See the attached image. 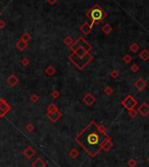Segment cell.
Segmentation results:
<instances>
[{
  "instance_id": "6da1fadb",
  "label": "cell",
  "mask_w": 149,
  "mask_h": 167,
  "mask_svg": "<svg viewBox=\"0 0 149 167\" xmlns=\"http://www.w3.org/2000/svg\"><path fill=\"white\" fill-rule=\"evenodd\" d=\"M74 140L90 157H96L103 150V145L111 138L107 134L100 131L95 121H90Z\"/></svg>"
},
{
  "instance_id": "7a4b0ae2",
  "label": "cell",
  "mask_w": 149,
  "mask_h": 167,
  "mask_svg": "<svg viewBox=\"0 0 149 167\" xmlns=\"http://www.w3.org/2000/svg\"><path fill=\"white\" fill-rule=\"evenodd\" d=\"M86 16L91 20V27L95 25H99L105 18L107 17V13L103 10L99 4H94L88 11Z\"/></svg>"
},
{
  "instance_id": "3957f363",
  "label": "cell",
  "mask_w": 149,
  "mask_h": 167,
  "mask_svg": "<svg viewBox=\"0 0 149 167\" xmlns=\"http://www.w3.org/2000/svg\"><path fill=\"white\" fill-rule=\"evenodd\" d=\"M138 104V102L132 95H128L126 98L121 102V105L127 110H131L135 108V106Z\"/></svg>"
},
{
  "instance_id": "277c9868",
  "label": "cell",
  "mask_w": 149,
  "mask_h": 167,
  "mask_svg": "<svg viewBox=\"0 0 149 167\" xmlns=\"http://www.w3.org/2000/svg\"><path fill=\"white\" fill-rule=\"evenodd\" d=\"M12 109V107L5 102L4 99H0V117H4L9 111Z\"/></svg>"
},
{
  "instance_id": "5b68a950",
  "label": "cell",
  "mask_w": 149,
  "mask_h": 167,
  "mask_svg": "<svg viewBox=\"0 0 149 167\" xmlns=\"http://www.w3.org/2000/svg\"><path fill=\"white\" fill-rule=\"evenodd\" d=\"M47 116L53 123H56V122L62 117V112H60L59 109L55 110L54 112H47Z\"/></svg>"
},
{
  "instance_id": "8992f818",
  "label": "cell",
  "mask_w": 149,
  "mask_h": 167,
  "mask_svg": "<svg viewBox=\"0 0 149 167\" xmlns=\"http://www.w3.org/2000/svg\"><path fill=\"white\" fill-rule=\"evenodd\" d=\"M138 112H139L142 116H144V117L148 116L149 115V105L146 102L141 103V105L138 108Z\"/></svg>"
},
{
  "instance_id": "52a82bcc",
  "label": "cell",
  "mask_w": 149,
  "mask_h": 167,
  "mask_svg": "<svg viewBox=\"0 0 149 167\" xmlns=\"http://www.w3.org/2000/svg\"><path fill=\"white\" fill-rule=\"evenodd\" d=\"M82 102L87 106H91L93 103L96 102V98L93 96L90 93H88V94H86V95H84L83 98H82Z\"/></svg>"
},
{
  "instance_id": "ba28073f",
  "label": "cell",
  "mask_w": 149,
  "mask_h": 167,
  "mask_svg": "<svg viewBox=\"0 0 149 167\" xmlns=\"http://www.w3.org/2000/svg\"><path fill=\"white\" fill-rule=\"evenodd\" d=\"M92 28L93 27H91V25H90L89 23L84 22L80 26V31H81L84 35H88V34H90L92 32Z\"/></svg>"
},
{
  "instance_id": "9c48e42d",
  "label": "cell",
  "mask_w": 149,
  "mask_h": 167,
  "mask_svg": "<svg viewBox=\"0 0 149 167\" xmlns=\"http://www.w3.org/2000/svg\"><path fill=\"white\" fill-rule=\"evenodd\" d=\"M147 82H146V81L143 80L142 78H140V79H138V80L135 81L134 82V86H135V87H136V88L139 90L140 92H141L143 89L145 88L146 87H147Z\"/></svg>"
},
{
  "instance_id": "30bf717a",
  "label": "cell",
  "mask_w": 149,
  "mask_h": 167,
  "mask_svg": "<svg viewBox=\"0 0 149 167\" xmlns=\"http://www.w3.org/2000/svg\"><path fill=\"white\" fill-rule=\"evenodd\" d=\"M23 154L25 155L26 158H27L28 159H30L35 155V150H34L31 146H27L25 150H23Z\"/></svg>"
},
{
  "instance_id": "8fae6325",
  "label": "cell",
  "mask_w": 149,
  "mask_h": 167,
  "mask_svg": "<svg viewBox=\"0 0 149 167\" xmlns=\"http://www.w3.org/2000/svg\"><path fill=\"white\" fill-rule=\"evenodd\" d=\"M27 45H28V43L23 41L21 39H19V40H18L17 42H16V47H17V49L19 50L20 52H23L24 50L27 47Z\"/></svg>"
},
{
  "instance_id": "7c38bea8",
  "label": "cell",
  "mask_w": 149,
  "mask_h": 167,
  "mask_svg": "<svg viewBox=\"0 0 149 167\" xmlns=\"http://www.w3.org/2000/svg\"><path fill=\"white\" fill-rule=\"evenodd\" d=\"M47 164L45 161H43L41 158H36L35 160L32 163V166L33 167H46Z\"/></svg>"
},
{
  "instance_id": "4fadbf2b",
  "label": "cell",
  "mask_w": 149,
  "mask_h": 167,
  "mask_svg": "<svg viewBox=\"0 0 149 167\" xmlns=\"http://www.w3.org/2000/svg\"><path fill=\"white\" fill-rule=\"evenodd\" d=\"M7 82L12 87H15L18 82V78L15 75H12L7 78Z\"/></svg>"
},
{
  "instance_id": "5bb4252c",
  "label": "cell",
  "mask_w": 149,
  "mask_h": 167,
  "mask_svg": "<svg viewBox=\"0 0 149 167\" xmlns=\"http://www.w3.org/2000/svg\"><path fill=\"white\" fill-rule=\"evenodd\" d=\"M140 59L144 60V61H147L149 60V51L147 49H143L140 53Z\"/></svg>"
},
{
  "instance_id": "9a60e30c",
  "label": "cell",
  "mask_w": 149,
  "mask_h": 167,
  "mask_svg": "<svg viewBox=\"0 0 149 167\" xmlns=\"http://www.w3.org/2000/svg\"><path fill=\"white\" fill-rule=\"evenodd\" d=\"M101 30L105 34H110L111 32H112V27H111L110 24H105V25L101 27Z\"/></svg>"
},
{
  "instance_id": "2e32d148",
  "label": "cell",
  "mask_w": 149,
  "mask_h": 167,
  "mask_svg": "<svg viewBox=\"0 0 149 167\" xmlns=\"http://www.w3.org/2000/svg\"><path fill=\"white\" fill-rule=\"evenodd\" d=\"M45 73L48 76H52L56 73V70H55V68L53 67V66H48V67L45 69Z\"/></svg>"
},
{
  "instance_id": "e0dca14e",
  "label": "cell",
  "mask_w": 149,
  "mask_h": 167,
  "mask_svg": "<svg viewBox=\"0 0 149 167\" xmlns=\"http://www.w3.org/2000/svg\"><path fill=\"white\" fill-rule=\"evenodd\" d=\"M63 42H64V43L67 45V46H71L73 45V43H74V40H73V39L71 38V36L67 35L64 39H63Z\"/></svg>"
},
{
  "instance_id": "ac0fdd59",
  "label": "cell",
  "mask_w": 149,
  "mask_h": 167,
  "mask_svg": "<svg viewBox=\"0 0 149 167\" xmlns=\"http://www.w3.org/2000/svg\"><path fill=\"white\" fill-rule=\"evenodd\" d=\"M112 146H113V144H112V142H111V140H110V141L106 142L105 144L103 145V150H105V152H109Z\"/></svg>"
},
{
  "instance_id": "d6986e66",
  "label": "cell",
  "mask_w": 149,
  "mask_h": 167,
  "mask_svg": "<svg viewBox=\"0 0 149 167\" xmlns=\"http://www.w3.org/2000/svg\"><path fill=\"white\" fill-rule=\"evenodd\" d=\"M129 49L131 50V52H132L133 54H136V53L139 51V49H140V46L138 45L137 43H132L131 46H130L129 47Z\"/></svg>"
},
{
  "instance_id": "ffe728a7",
  "label": "cell",
  "mask_w": 149,
  "mask_h": 167,
  "mask_svg": "<svg viewBox=\"0 0 149 167\" xmlns=\"http://www.w3.org/2000/svg\"><path fill=\"white\" fill-rule=\"evenodd\" d=\"M68 154H69V156L72 158H76L77 157L79 156V152L76 149H74V148H73V149H71V150L69 152H68Z\"/></svg>"
},
{
  "instance_id": "44dd1931",
  "label": "cell",
  "mask_w": 149,
  "mask_h": 167,
  "mask_svg": "<svg viewBox=\"0 0 149 167\" xmlns=\"http://www.w3.org/2000/svg\"><path fill=\"white\" fill-rule=\"evenodd\" d=\"M47 110V112H54V111H55V110H58V108L54 103H51V104L48 105Z\"/></svg>"
},
{
  "instance_id": "7402d4cb",
  "label": "cell",
  "mask_w": 149,
  "mask_h": 167,
  "mask_svg": "<svg viewBox=\"0 0 149 167\" xmlns=\"http://www.w3.org/2000/svg\"><path fill=\"white\" fill-rule=\"evenodd\" d=\"M20 39H22L23 41H25V42H26V43H28V42L31 40V36H30V34H29V33H24Z\"/></svg>"
},
{
  "instance_id": "603a6c76",
  "label": "cell",
  "mask_w": 149,
  "mask_h": 167,
  "mask_svg": "<svg viewBox=\"0 0 149 167\" xmlns=\"http://www.w3.org/2000/svg\"><path fill=\"white\" fill-rule=\"evenodd\" d=\"M123 60H124L125 63H126V64H129V63L132 60V58L131 55L126 54V55L124 56V58H123Z\"/></svg>"
},
{
  "instance_id": "cb8c5ba5",
  "label": "cell",
  "mask_w": 149,
  "mask_h": 167,
  "mask_svg": "<svg viewBox=\"0 0 149 167\" xmlns=\"http://www.w3.org/2000/svg\"><path fill=\"white\" fill-rule=\"evenodd\" d=\"M129 112H128V114H129V116H131L132 118H135L136 117V116H138V110H135L134 108H132V109H131V110H128Z\"/></svg>"
},
{
  "instance_id": "d4e9b609",
  "label": "cell",
  "mask_w": 149,
  "mask_h": 167,
  "mask_svg": "<svg viewBox=\"0 0 149 167\" xmlns=\"http://www.w3.org/2000/svg\"><path fill=\"white\" fill-rule=\"evenodd\" d=\"M105 93L106 95H111L113 94V89L111 88V87L110 86H107L105 88Z\"/></svg>"
},
{
  "instance_id": "484cf974",
  "label": "cell",
  "mask_w": 149,
  "mask_h": 167,
  "mask_svg": "<svg viewBox=\"0 0 149 167\" xmlns=\"http://www.w3.org/2000/svg\"><path fill=\"white\" fill-rule=\"evenodd\" d=\"M131 70H132V73H137L138 71L140 70V67H139V66L136 64V63H134V64L131 67Z\"/></svg>"
},
{
  "instance_id": "4316f807",
  "label": "cell",
  "mask_w": 149,
  "mask_h": 167,
  "mask_svg": "<svg viewBox=\"0 0 149 167\" xmlns=\"http://www.w3.org/2000/svg\"><path fill=\"white\" fill-rule=\"evenodd\" d=\"M127 165H128L129 167H135L137 165V162H136V160H134V159H130L128 161V163H127Z\"/></svg>"
},
{
  "instance_id": "83f0119b",
  "label": "cell",
  "mask_w": 149,
  "mask_h": 167,
  "mask_svg": "<svg viewBox=\"0 0 149 167\" xmlns=\"http://www.w3.org/2000/svg\"><path fill=\"white\" fill-rule=\"evenodd\" d=\"M26 129L27 131H29V132L33 131H34V126H33V124L28 123L27 125H26Z\"/></svg>"
},
{
  "instance_id": "f1b7e54d",
  "label": "cell",
  "mask_w": 149,
  "mask_h": 167,
  "mask_svg": "<svg viewBox=\"0 0 149 167\" xmlns=\"http://www.w3.org/2000/svg\"><path fill=\"white\" fill-rule=\"evenodd\" d=\"M111 77L113 79H116L118 77V72L117 70H112L111 72Z\"/></svg>"
},
{
  "instance_id": "f546056e",
  "label": "cell",
  "mask_w": 149,
  "mask_h": 167,
  "mask_svg": "<svg viewBox=\"0 0 149 167\" xmlns=\"http://www.w3.org/2000/svg\"><path fill=\"white\" fill-rule=\"evenodd\" d=\"M51 95H52L53 98H54V99H57V98L60 96V93L58 92L57 90H54V91L52 92Z\"/></svg>"
},
{
  "instance_id": "4dcf8cb0",
  "label": "cell",
  "mask_w": 149,
  "mask_h": 167,
  "mask_svg": "<svg viewBox=\"0 0 149 167\" xmlns=\"http://www.w3.org/2000/svg\"><path fill=\"white\" fill-rule=\"evenodd\" d=\"M29 60L27 59V58H23L22 60H21V63H22V65L24 66V67H26V66H27L29 64Z\"/></svg>"
},
{
  "instance_id": "1f68e13d",
  "label": "cell",
  "mask_w": 149,
  "mask_h": 167,
  "mask_svg": "<svg viewBox=\"0 0 149 167\" xmlns=\"http://www.w3.org/2000/svg\"><path fill=\"white\" fill-rule=\"evenodd\" d=\"M31 101L32 102H38V100H39V96L37 95H31Z\"/></svg>"
},
{
  "instance_id": "d6a6232c",
  "label": "cell",
  "mask_w": 149,
  "mask_h": 167,
  "mask_svg": "<svg viewBox=\"0 0 149 167\" xmlns=\"http://www.w3.org/2000/svg\"><path fill=\"white\" fill-rule=\"evenodd\" d=\"M98 128H99L100 131L102 132V133L106 134V129H105V126H103V125H98Z\"/></svg>"
},
{
  "instance_id": "836d02e7",
  "label": "cell",
  "mask_w": 149,
  "mask_h": 167,
  "mask_svg": "<svg viewBox=\"0 0 149 167\" xmlns=\"http://www.w3.org/2000/svg\"><path fill=\"white\" fill-rule=\"evenodd\" d=\"M5 25H6V24L4 20H0V29H3L5 27Z\"/></svg>"
},
{
  "instance_id": "e575fe53",
  "label": "cell",
  "mask_w": 149,
  "mask_h": 167,
  "mask_svg": "<svg viewBox=\"0 0 149 167\" xmlns=\"http://www.w3.org/2000/svg\"><path fill=\"white\" fill-rule=\"evenodd\" d=\"M57 1H58V0H47V2L49 3L50 4H54Z\"/></svg>"
},
{
  "instance_id": "d590c367",
  "label": "cell",
  "mask_w": 149,
  "mask_h": 167,
  "mask_svg": "<svg viewBox=\"0 0 149 167\" xmlns=\"http://www.w3.org/2000/svg\"><path fill=\"white\" fill-rule=\"evenodd\" d=\"M147 161H148V163H149V158H147Z\"/></svg>"
},
{
  "instance_id": "8d00e7d4",
  "label": "cell",
  "mask_w": 149,
  "mask_h": 167,
  "mask_svg": "<svg viewBox=\"0 0 149 167\" xmlns=\"http://www.w3.org/2000/svg\"><path fill=\"white\" fill-rule=\"evenodd\" d=\"M0 14H1V12H0Z\"/></svg>"
}]
</instances>
